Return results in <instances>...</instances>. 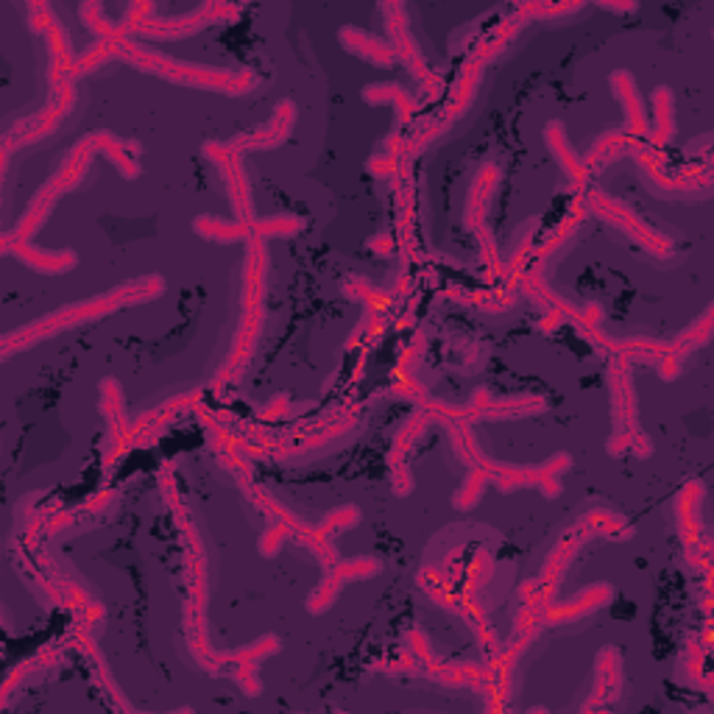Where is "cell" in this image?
<instances>
[{
  "label": "cell",
  "mask_w": 714,
  "mask_h": 714,
  "mask_svg": "<svg viewBox=\"0 0 714 714\" xmlns=\"http://www.w3.org/2000/svg\"><path fill=\"white\" fill-rule=\"evenodd\" d=\"M115 310L118 307H115V302H112L109 296H95V299H87V302L68 304V307L50 312V316H45L40 321L25 324L17 332H9L4 338V355H12L17 349H28V347H34L37 340L53 338V335H59V332H65L70 327H78V324H87L93 319L109 316V312H115Z\"/></svg>",
  "instance_id": "obj_1"
},
{
  "label": "cell",
  "mask_w": 714,
  "mask_h": 714,
  "mask_svg": "<svg viewBox=\"0 0 714 714\" xmlns=\"http://www.w3.org/2000/svg\"><path fill=\"white\" fill-rule=\"evenodd\" d=\"M109 500H112V492H104V494H98V497L87 500V511L98 513V511H104V508H106V502H109Z\"/></svg>",
  "instance_id": "obj_41"
},
{
  "label": "cell",
  "mask_w": 714,
  "mask_h": 714,
  "mask_svg": "<svg viewBox=\"0 0 714 714\" xmlns=\"http://www.w3.org/2000/svg\"><path fill=\"white\" fill-rule=\"evenodd\" d=\"M611 586L609 583H594V586H586L581 589L573 600H553V603H547L545 609L538 611V622L541 628L545 625H564V622H575L597 609H603L611 603Z\"/></svg>",
  "instance_id": "obj_3"
},
{
  "label": "cell",
  "mask_w": 714,
  "mask_h": 714,
  "mask_svg": "<svg viewBox=\"0 0 714 714\" xmlns=\"http://www.w3.org/2000/svg\"><path fill=\"white\" fill-rule=\"evenodd\" d=\"M383 12H385V28H388V45L393 48V56L402 65H408V70L419 81H424L427 76H430V68H427V62H424V56H421L416 40L408 32L405 9L399 6V4H385Z\"/></svg>",
  "instance_id": "obj_4"
},
{
  "label": "cell",
  "mask_w": 714,
  "mask_h": 714,
  "mask_svg": "<svg viewBox=\"0 0 714 714\" xmlns=\"http://www.w3.org/2000/svg\"><path fill=\"white\" fill-rule=\"evenodd\" d=\"M260 664L257 662H238V664H232V678H235V683L238 687L243 690V695H260V690H263V681H260V670H257Z\"/></svg>",
  "instance_id": "obj_29"
},
{
  "label": "cell",
  "mask_w": 714,
  "mask_h": 714,
  "mask_svg": "<svg viewBox=\"0 0 714 714\" xmlns=\"http://www.w3.org/2000/svg\"><path fill=\"white\" fill-rule=\"evenodd\" d=\"M653 104V126L647 131V146L662 151L664 146H670L675 137V115H673V90L670 87H659L650 98Z\"/></svg>",
  "instance_id": "obj_15"
},
{
  "label": "cell",
  "mask_w": 714,
  "mask_h": 714,
  "mask_svg": "<svg viewBox=\"0 0 714 714\" xmlns=\"http://www.w3.org/2000/svg\"><path fill=\"white\" fill-rule=\"evenodd\" d=\"M586 204L600 218H603L606 223H611V226H617V230H622L628 238H631L637 246H642L647 254H653V257H670L673 254V240L664 238V235H659L655 230H650V226L642 218H637L625 204H619L617 198L603 195L600 190H592L586 195Z\"/></svg>",
  "instance_id": "obj_2"
},
{
  "label": "cell",
  "mask_w": 714,
  "mask_h": 714,
  "mask_svg": "<svg viewBox=\"0 0 714 714\" xmlns=\"http://www.w3.org/2000/svg\"><path fill=\"white\" fill-rule=\"evenodd\" d=\"M637 430V427H634ZM634 430H622V427H614V433L609 438V455H614V458H619L622 452L631 449V433Z\"/></svg>",
  "instance_id": "obj_37"
},
{
  "label": "cell",
  "mask_w": 714,
  "mask_h": 714,
  "mask_svg": "<svg viewBox=\"0 0 714 714\" xmlns=\"http://www.w3.org/2000/svg\"><path fill=\"white\" fill-rule=\"evenodd\" d=\"M332 569L344 578V583H349V581H371L383 573V564L371 556H363V558H340Z\"/></svg>",
  "instance_id": "obj_23"
},
{
  "label": "cell",
  "mask_w": 714,
  "mask_h": 714,
  "mask_svg": "<svg viewBox=\"0 0 714 714\" xmlns=\"http://www.w3.org/2000/svg\"><path fill=\"white\" fill-rule=\"evenodd\" d=\"M6 254H14L20 263H25L32 271H40V274H65V271H73L78 257L76 251H45L40 246H32V243H9L4 246Z\"/></svg>",
  "instance_id": "obj_10"
},
{
  "label": "cell",
  "mask_w": 714,
  "mask_h": 714,
  "mask_svg": "<svg viewBox=\"0 0 714 714\" xmlns=\"http://www.w3.org/2000/svg\"><path fill=\"white\" fill-rule=\"evenodd\" d=\"M628 452H634L637 458H647V455H653V441L645 436L642 427H637V430L631 433V449Z\"/></svg>",
  "instance_id": "obj_38"
},
{
  "label": "cell",
  "mask_w": 714,
  "mask_h": 714,
  "mask_svg": "<svg viewBox=\"0 0 714 714\" xmlns=\"http://www.w3.org/2000/svg\"><path fill=\"white\" fill-rule=\"evenodd\" d=\"M405 647H408V653H413L416 659L421 662V670H424L427 664L438 662V659H436V653H433V647H430V639H427V634L421 631V628H408V631H405Z\"/></svg>",
  "instance_id": "obj_31"
},
{
  "label": "cell",
  "mask_w": 714,
  "mask_h": 714,
  "mask_svg": "<svg viewBox=\"0 0 714 714\" xmlns=\"http://www.w3.org/2000/svg\"><path fill=\"white\" fill-rule=\"evenodd\" d=\"M622 687V655L617 647H606L597 655V681H594V692L592 700L583 706L586 711L600 709L606 700H614Z\"/></svg>",
  "instance_id": "obj_13"
},
{
  "label": "cell",
  "mask_w": 714,
  "mask_h": 714,
  "mask_svg": "<svg viewBox=\"0 0 714 714\" xmlns=\"http://www.w3.org/2000/svg\"><path fill=\"white\" fill-rule=\"evenodd\" d=\"M260 416H263V421H279V419H285V416H291V402H288V396H285V393L274 396L271 402L260 411Z\"/></svg>",
  "instance_id": "obj_34"
},
{
  "label": "cell",
  "mask_w": 714,
  "mask_h": 714,
  "mask_svg": "<svg viewBox=\"0 0 714 714\" xmlns=\"http://www.w3.org/2000/svg\"><path fill=\"white\" fill-rule=\"evenodd\" d=\"M363 101L371 104V106H393L399 112V121L408 123L416 112L421 109V104L408 95V90H402L399 84H368V87L363 90Z\"/></svg>",
  "instance_id": "obj_16"
},
{
  "label": "cell",
  "mask_w": 714,
  "mask_h": 714,
  "mask_svg": "<svg viewBox=\"0 0 714 714\" xmlns=\"http://www.w3.org/2000/svg\"><path fill=\"white\" fill-rule=\"evenodd\" d=\"M700 500H703V483H687L675 497V525L683 538V547L695 545L703 536V520H700Z\"/></svg>",
  "instance_id": "obj_9"
},
{
  "label": "cell",
  "mask_w": 714,
  "mask_h": 714,
  "mask_svg": "<svg viewBox=\"0 0 714 714\" xmlns=\"http://www.w3.org/2000/svg\"><path fill=\"white\" fill-rule=\"evenodd\" d=\"M492 485V477H489V472H485L483 466H472L469 469V474H466V480H464V485L458 489V494H455V508L458 511H469V508H474L477 502H480V497H483V492L489 489Z\"/></svg>",
  "instance_id": "obj_21"
},
{
  "label": "cell",
  "mask_w": 714,
  "mask_h": 714,
  "mask_svg": "<svg viewBox=\"0 0 714 714\" xmlns=\"http://www.w3.org/2000/svg\"><path fill=\"white\" fill-rule=\"evenodd\" d=\"M393 246H396V240L388 232H383V235H377L375 240H371V251L380 254V257H388L393 251Z\"/></svg>",
  "instance_id": "obj_40"
},
{
  "label": "cell",
  "mask_w": 714,
  "mask_h": 714,
  "mask_svg": "<svg viewBox=\"0 0 714 714\" xmlns=\"http://www.w3.org/2000/svg\"><path fill=\"white\" fill-rule=\"evenodd\" d=\"M611 90L619 98L622 109H625V137L628 140H647L650 123H647V106L637 90V81L628 70H617L611 73Z\"/></svg>",
  "instance_id": "obj_7"
},
{
  "label": "cell",
  "mask_w": 714,
  "mask_h": 714,
  "mask_svg": "<svg viewBox=\"0 0 714 714\" xmlns=\"http://www.w3.org/2000/svg\"><path fill=\"white\" fill-rule=\"evenodd\" d=\"M583 522L594 530V536H609V538H631L634 536V530L609 511H589Z\"/></svg>",
  "instance_id": "obj_26"
},
{
  "label": "cell",
  "mask_w": 714,
  "mask_h": 714,
  "mask_svg": "<svg viewBox=\"0 0 714 714\" xmlns=\"http://www.w3.org/2000/svg\"><path fill=\"white\" fill-rule=\"evenodd\" d=\"M500 182V170L494 165H483L477 170V176L466 193V230L477 232L480 226H485V215H489V202H492V193Z\"/></svg>",
  "instance_id": "obj_12"
},
{
  "label": "cell",
  "mask_w": 714,
  "mask_h": 714,
  "mask_svg": "<svg viewBox=\"0 0 714 714\" xmlns=\"http://www.w3.org/2000/svg\"><path fill=\"white\" fill-rule=\"evenodd\" d=\"M609 385L614 399V424L622 430H634L637 424V393L631 385V360L622 355H609Z\"/></svg>",
  "instance_id": "obj_5"
},
{
  "label": "cell",
  "mask_w": 714,
  "mask_h": 714,
  "mask_svg": "<svg viewBox=\"0 0 714 714\" xmlns=\"http://www.w3.org/2000/svg\"><path fill=\"white\" fill-rule=\"evenodd\" d=\"M165 291V282L162 276H142V279H134V282H126L121 288H115L112 294H106L115 307H129V304H140V302H151L157 296H162Z\"/></svg>",
  "instance_id": "obj_19"
},
{
  "label": "cell",
  "mask_w": 714,
  "mask_h": 714,
  "mask_svg": "<svg viewBox=\"0 0 714 714\" xmlns=\"http://www.w3.org/2000/svg\"><path fill=\"white\" fill-rule=\"evenodd\" d=\"M304 230V221L299 215H271V218H260L251 223V235L257 238H294Z\"/></svg>",
  "instance_id": "obj_20"
},
{
  "label": "cell",
  "mask_w": 714,
  "mask_h": 714,
  "mask_svg": "<svg viewBox=\"0 0 714 714\" xmlns=\"http://www.w3.org/2000/svg\"><path fill=\"white\" fill-rule=\"evenodd\" d=\"M221 167L223 174V185H226V195H230V202L235 207V215L238 221L243 223H254V204H251V187H249V176H246V167H243V154H232L226 159Z\"/></svg>",
  "instance_id": "obj_11"
},
{
  "label": "cell",
  "mask_w": 714,
  "mask_h": 714,
  "mask_svg": "<svg viewBox=\"0 0 714 714\" xmlns=\"http://www.w3.org/2000/svg\"><path fill=\"white\" fill-rule=\"evenodd\" d=\"M444 90H447L444 76L436 73V70H430V76H427V78L421 81V98H424V101H438V98L444 95Z\"/></svg>",
  "instance_id": "obj_36"
},
{
  "label": "cell",
  "mask_w": 714,
  "mask_h": 714,
  "mask_svg": "<svg viewBox=\"0 0 714 714\" xmlns=\"http://www.w3.org/2000/svg\"><path fill=\"white\" fill-rule=\"evenodd\" d=\"M545 142H547V149L553 151L558 167L564 170V176L569 179V185H573V190H583L586 182H589V170H586L583 159L575 154V149L569 146V140L564 134V126L558 121H553L545 129Z\"/></svg>",
  "instance_id": "obj_8"
},
{
  "label": "cell",
  "mask_w": 714,
  "mask_h": 714,
  "mask_svg": "<svg viewBox=\"0 0 714 714\" xmlns=\"http://www.w3.org/2000/svg\"><path fill=\"white\" fill-rule=\"evenodd\" d=\"M583 218H586V210H583V204H581V198H575V204L569 207V212L558 221V226H553L550 235L536 246V254H533V257H538V260H545V263H547V257H550L553 251H558L564 243L573 240V235L578 232V226L583 223Z\"/></svg>",
  "instance_id": "obj_18"
},
{
  "label": "cell",
  "mask_w": 714,
  "mask_h": 714,
  "mask_svg": "<svg viewBox=\"0 0 714 714\" xmlns=\"http://www.w3.org/2000/svg\"><path fill=\"white\" fill-rule=\"evenodd\" d=\"M294 121H296V106L291 101H279L276 109H274L271 123L260 126L257 131H249V134L235 137L232 146L240 154H246V151H263V149H276L279 142L288 140V134L294 129Z\"/></svg>",
  "instance_id": "obj_6"
},
{
  "label": "cell",
  "mask_w": 714,
  "mask_h": 714,
  "mask_svg": "<svg viewBox=\"0 0 714 714\" xmlns=\"http://www.w3.org/2000/svg\"><path fill=\"white\" fill-rule=\"evenodd\" d=\"M338 37H340V45H344L349 53L360 56V59L371 62L375 68H393V62H396L393 48L385 40L368 34V32H360V28L347 25V28H340Z\"/></svg>",
  "instance_id": "obj_14"
},
{
  "label": "cell",
  "mask_w": 714,
  "mask_h": 714,
  "mask_svg": "<svg viewBox=\"0 0 714 714\" xmlns=\"http://www.w3.org/2000/svg\"><path fill=\"white\" fill-rule=\"evenodd\" d=\"M357 522H360V508L357 505H340V508L330 511L327 517L321 520V525H316L312 530H316L319 536H324V538H330L335 533H344V530L355 528Z\"/></svg>",
  "instance_id": "obj_24"
},
{
  "label": "cell",
  "mask_w": 714,
  "mask_h": 714,
  "mask_svg": "<svg viewBox=\"0 0 714 714\" xmlns=\"http://www.w3.org/2000/svg\"><path fill=\"white\" fill-rule=\"evenodd\" d=\"M195 235H202L204 240L212 243H246L251 238V223L243 221H223L215 215H202L193 221Z\"/></svg>",
  "instance_id": "obj_17"
},
{
  "label": "cell",
  "mask_w": 714,
  "mask_h": 714,
  "mask_svg": "<svg viewBox=\"0 0 714 714\" xmlns=\"http://www.w3.org/2000/svg\"><path fill=\"white\" fill-rule=\"evenodd\" d=\"M340 586H344V578H340L335 569H327V575H324V581L310 592V597H307V611L310 614H324L335 600H338V592H340Z\"/></svg>",
  "instance_id": "obj_22"
},
{
  "label": "cell",
  "mask_w": 714,
  "mask_h": 714,
  "mask_svg": "<svg viewBox=\"0 0 714 714\" xmlns=\"http://www.w3.org/2000/svg\"><path fill=\"white\" fill-rule=\"evenodd\" d=\"M430 424H433V419L419 408V411L402 424V430L396 433V438H393V449H391V452H393V455H405V452H408V449H411V447L427 433V427H430Z\"/></svg>",
  "instance_id": "obj_25"
},
{
  "label": "cell",
  "mask_w": 714,
  "mask_h": 714,
  "mask_svg": "<svg viewBox=\"0 0 714 714\" xmlns=\"http://www.w3.org/2000/svg\"><path fill=\"white\" fill-rule=\"evenodd\" d=\"M53 23H56V17H53L48 4H28V28H32L34 34L45 37Z\"/></svg>",
  "instance_id": "obj_32"
},
{
  "label": "cell",
  "mask_w": 714,
  "mask_h": 714,
  "mask_svg": "<svg viewBox=\"0 0 714 714\" xmlns=\"http://www.w3.org/2000/svg\"><path fill=\"white\" fill-rule=\"evenodd\" d=\"M711 332H714V312H711V307H709L692 327H687V330H683V332L675 338V344L683 347V349H687V352L692 355V349L703 347L706 340L711 338Z\"/></svg>",
  "instance_id": "obj_27"
},
{
  "label": "cell",
  "mask_w": 714,
  "mask_h": 714,
  "mask_svg": "<svg viewBox=\"0 0 714 714\" xmlns=\"http://www.w3.org/2000/svg\"><path fill=\"white\" fill-rule=\"evenodd\" d=\"M575 327H603V304H597V302H589L583 307H578L575 312Z\"/></svg>",
  "instance_id": "obj_33"
},
{
  "label": "cell",
  "mask_w": 714,
  "mask_h": 714,
  "mask_svg": "<svg viewBox=\"0 0 714 714\" xmlns=\"http://www.w3.org/2000/svg\"><path fill=\"white\" fill-rule=\"evenodd\" d=\"M288 536H294V528L291 525L268 522V528L263 530L260 541H257V547H260V556L263 558H276L279 550L285 547V541H288Z\"/></svg>",
  "instance_id": "obj_28"
},
{
  "label": "cell",
  "mask_w": 714,
  "mask_h": 714,
  "mask_svg": "<svg viewBox=\"0 0 714 714\" xmlns=\"http://www.w3.org/2000/svg\"><path fill=\"white\" fill-rule=\"evenodd\" d=\"M388 466H391V485H393V494L399 497H408L413 492V474L405 464V455H388Z\"/></svg>",
  "instance_id": "obj_30"
},
{
  "label": "cell",
  "mask_w": 714,
  "mask_h": 714,
  "mask_svg": "<svg viewBox=\"0 0 714 714\" xmlns=\"http://www.w3.org/2000/svg\"><path fill=\"white\" fill-rule=\"evenodd\" d=\"M104 617H106L104 606H101V603H93V600H90V603L78 611V619H81V625H87V628H90V625H101V622H104Z\"/></svg>",
  "instance_id": "obj_39"
},
{
  "label": "cell",
  "mask_w": 714,
  "mask_h": 714,
  "mask_svg": "<svg viewBox=\"0 0 714 714\" xmlns=\"http://www.w3.org/2000/svg\"><path fill=\"white\" fill-rule=\"evenodd\" d=\"M538 469L545 472V474L561 477L566 469H573V455H569V452H556V455H550V458H547L545 464H541Z\"/></svg>",
  "instance_id": "obj_35"
}]
</instances>
